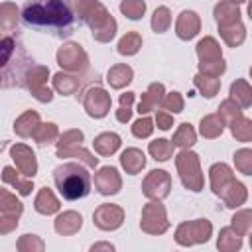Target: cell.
<instances>
[{
    "mask_svg": "<svg viewBox=\"0 0 252 252\" xmlns=\"http://www.w3.org/2000/svg\"><path fill=\"white\" fill-rule=\"evenodd\" d=\"M39 114L33 112V110H26L16 122H14V132L22 138H28V136H33V132L37 130L39 126Z\"/></svg>",
    "mask_w": 252,
    "mask_h": 252,
    "instance_id": "23",
    "label": "cell"
},
{
    "mask_svg": "<svg viewBox=\"0 0 252 252\" xmlns=\"http://www.w3.org/2000/svg\"><path fill=\"white\" fill-rule=\"evenodd\" d=\"M234 165L240 173L244 175H250L252 173V150L248 148H242L234 154Z\"/></svg>",
    "mask_w": 252,
    "mask_h": 252,
    "instance_id": "46",
    "label": "cell"
},
{
    "mask_svg": "<svg viewBox=\"0 0 252 252\" xmlns=\"http://www.w3.org/2000/svg\"><path fill=\"white\" fill-rule=\"evenodd\" d=\"M175 165H177L181 183L187 189L199 193L203 189V173H201V165H199V156L195 152H191L189 148L181 150L179 156L175 158Z\"/></svg>",
    "mask_w": 252,
    "mask_h": 252,
    "instance_id": "6",
    "label": "cell"
},
{
    "mask_svg": "<svg viewBox=\"0 0 252 252\" xmlns=\"http://www.w3.org/2000/svg\"><path fill=\"white\" fill-rule=\"evenodd\" d=\"M140 226L144 232L148 234H161L169 228V220H167V215H165V209L159 201H152L148 203L144 209H142V220H140Z\"/></svg>",
    "mask_w": 252,
    "mask_h": 252,
    "instance_id": "9",
    "label": "cell"
},
{
    "mask_svg": "<svg viewBox=\"0 0 252 252\" xmlns=\"http://www.w3.org/2000/svg\"><path fill=\"white\" fill-rule=\"evenodd\" d=\"M22 211H24L22 203H20L12 193H8L6 189H2V187H0V213L20 217V215H22Z\"/></svg>",
    "mask_w": 252,
    "mask_h": 252,
    "instance_id": "39",
    "label": "cell"
},
{
    "mask_svg": "<svg viewBox=\"0 0 252 252\" xmlns=\"http://www.w3.org/2000/svg\"><path fill=\"white\" fill-rule=\"evenodd\" d=\"M18 26V8L12 2L0 4V32H14Z\"/></svg>",
    "mask_w": 252,
    "mask_h": 252,
    "instance_id": "33",
    "label": "cell"
},
{
    "mask_svg": "<svg viewBox=\"0 0 252 252\" xmlns=\"http://www.w3.org/2000/svg\"><path fill=\"white\" fill-rule=\"evenodd\" d=\"M219 32H220V37L224 39V43L230 45V47H238L244 41V37H246V28H244L242 22L219 26Z\"/></svg>",
    "mask_w": 252,
    "mask_h": 252,
    "instance_id": "25",
    "label": "cell"
},
{
    "mask_svg": "<svg viewBox=\"0 0 252 252\" xmlns=\"http://www.w3.org/2000/svg\"><path fill=\"white\" fill-rule=\"evenodd\" d=\"M81 226H83V217L75 211H67L55 219V232H59L63 236H71V234L79 232Z\"/></svg>",
    "mask_w": 252,
    "mask_h": 252,
    "instance_id": "19",
    "label": "cell"
},
{
    "mask_svg": "<svg viewBox=\"0 0 252 252\" xmlns=\"http://www.w3.org/2000/svg\"><path fill=\"white\" fill-rule=\"evenodd\" d=\"M120 163H122V167L126 169V173L136 175V173H140V171L144 169V165H146V156H144V152L138 150V148H128V150L122 152Z\"/></svg>",
    "mask_w": 252,
    "mask_h": 252,
    "instance_id": "20",
    "label": "cell"
},
{
    "mask_svg": "<svg viewBox=\"0 0 252 252\" xmlns=\"http://www.w3.org/2000/svg\"><path fill=\"white\" fill-rule=\"evenodd\" d=\"M122 220H124V211H122V207H118V205H108V203H104V205H100V207L94 211V215H93V222H94L100 230H116V228L122 224Z\"/></svg>",
    "mask_w": 252,
    "mask_h": 252,
    "instance_id": "14",
    "label": "cell"
},
{
    "mask_svg": "<svg viewBox=\"0 0 252 252\" xmlns=\"http://www.w3.org/2000/svg\"><path fill=\"white\" fill-rule=\"evenodd\" d=\"M159 104H161V108H163L165 112L177 114V112L183 110V96L173 91V93H169V94H163L161 100H159Z\"/></svg>",
    "mask_w": 252,
    "mask_h": 252,
    "instance_id": "47",
    "label": "cell"
},
{
    "mask_svg": "<svg viewBox=\"0 0 252 252\" xmlns=\"http://www.w3.org/2000/svg\"><path fill=\"white\" fill-rule=\"evenodd\" d=\"M132 102H134V93H124L120 94V108L116 110V120L126 124L132 118Z\"/></svg>",
    "mask_w": 252,
    "mask_h": 252,
    "instance_id": "44",
    "label": "cell"
},
{
    "mask_svg": "<svg viewBox=\"0 0 252 252\" xmlns=\"http://www.w3.org/2000/svg\"><path fill=\"white\" fill-rule=\"evenodd\" d=\"M83 22H87L89 26H91V30H93V37L96 39V41H110L112 37H114V33H116V20L108 14V10L96 0L94 2V6L89 10V14L85 16V20Z\"/></svg>",
    "mask_w": 252,
    "mask_h": 252,
    "instance_id": "7",
    "label": "cell"
},
{
    "mask_svg": "<svg viewBox=\"0 0 252 252\" xmlns=\"http://www.w3.org/2000/svg\"><path fill=\"white\" fill-rule=\"evenodd\" d=\"M173 144L169 142V140H163V138H159V140H154V142H150V146H148V150H150V154H152V158L156 159V161H165V159H169L171 156H173Z\"/></svg>",
    "mask_w": 252,
    "mask_h": 252,
    "instance_id": "37",
    "label": "cell"
},
{
    "mask_svg": "<svg viewBox=\"0 0 252 252\" xmlns=\"http://www.w3.org/2000/svg\"><path fill=\"white\" fill-rule=\"evenodd\" d=\"M232 228L240 234V236H246L252 228V213L250 209H244V211H238L234 217H232Z\"/></svg>",
    "mask_w": 252,
    "mask_h": 252,
    "instance_id": "43",
    "label": "cell"
},
{
    "mask_svg": "<svg viewBox=\"0 0 252 252\" xmlns=\"http://www.w3.org/2000/svg\"><path fill=\"white\" fill-rule=\"evenodd\" d=\"M209 177H211V189L217 197H220L224 201V207L236 209L240 205L246 203L248 191L246 187L236 181L232 169L226 163H215L209 169Z\"/></svg>",
    "mask_w": 252,
    "mask_h": 252,
    "instance_id": "3",
    "label": "cell"
},
{
    "mask_svg": "<svg viewBox=\"0 0 252 252\" xmlns=\"http://www.w3.org/2000/svg\"><path fill=\"white\" fill-rule=\"evenodd\" d=\"M169 189H171V177L167 171L163 169H154L146 175L144 183H142V193L148 197V199H163L169 195Z\"/></svg>",
    "mask_w": 252,
    "mask_h": 252,
    "instance_id": "12",
    "label": "cell"
},
{
    "mask_svg": "<svg viewBox=\"0 0 252 252\" xmlns=\"http://www.w3.org/2000/svg\"><path fill=\"white\" fill-rule=\"evenodd\" d=\"M156 122H158V128H161V130H169V128L173 126V116H171V112L158 110V114H156Z\"/></svg>",
    "mask_w": 252,
    "mask_h": 252,
    "instance_id": "51",
    "label": "cell"
},
{
    "mask_svg": "<svg viewBox=\"0 0 252 252\" xmlns=\"http://www.w3.org/2000/svg\"><path fill=\"white\" fill-rule=\"evenodd\" d=\"M57 63L65 69V71H73V73H79V71H85L87 65H89V57L85 53V49L79 45V43H65L63 47H59L57 51Z\"/></svg>",
    "mask_w": 252,
    "mask_h": 252,
    "instance_id": "11",
    "label": "cell"
},
{
    "mask_svg": "<svg viewBox=\"0 0 252 252\" xmlns=\"http://www.w3.org/2000/svg\"><path fill=\"white\" fill-rule=\"evenodd\" d=\"M197 55H199V73L205 77H220L226 69L220 45L215 37H203L197 43Z\"/></svg>",
    "mask_w": 252,
    "mask_h": 252,
    "instance_id": "5",
    "label": "cell"
},
{
    "mask_svg": "<svg viewBox=\"0 0 252 252\" xmlns=\"http://www.w3.org/2000/svg\"><path fill=\"white\" fill-rule=\"evenodd\" d=\"M10 156L18 167V171L26 177H33L37 173V159L35 154L32 152V148H28L26 144H16L10 148Z\"/></svg>",
    "mask_w": 252,
    "mask_h": 252,
    "instance_id": "15",
    "label": "cell"
},
{
    "mask_svg": "<svg viewBox=\"0 0 252 252\" xmlns=\"http://www.w3.org/2000/svg\"><path fill=\"white\" fill-rule=\"evenodd\" d=\"M33 207H35V211L41 213V215H53V213L59 211L61 205H59L57 197L53 195V191H51L49 187H43V189H39Z\"/></svg>",
    "mask_w": 252,
    "mask_h": 252,
    "instance_id": "26",
    "label": "cell"
},
{
    "mask_svg": "<svg viewBox=\"0 0 252 252\" xmlns=\"http://www.w3.org/2000/svg\"><path fill=\"white\" fill-rule=\"evenodd\" d=\"M59 136V130L53 122H45V124H39L37 130L33 132V140L39 144V146H45V144H51L55 142Z\"/></svg>",
    "mask_w": 252,
    "mask_h": 252,
    "instance_id": "40",
    "label": "cell"
},
{
    "mask_svg": "<svg viewBox=\"0 0 252 252\" xmlns=\"http://www.w3.org/2000/svg\"><path fill=\"white\" fill-rule=\"evenodd\" d=\"M224 120L219 116V112L217 114H207L203 120H201V134L205 136V138H209V140H213V138H219L220 134H222V130H224Z\"/></svg>",
    "mask_w": 252,
    "mask_h": 252,
    "instance_id": "29",
    "label": "cell"
},
{
    "mask_svg": "<svg viewBox=\"0 0 252 252\" xmlns=\"http://www.w3.org/2000/svg\"><path fill=\"white\" fill-rule=\"evenodd\" d=\"M211 234H213V224L207 219H197V220L181 222L177 226L175 240L181 246H193V244L207 242L211 238Z\"/></svg>",
    "mask_w": 252,
    "mask_h": 252,
    "instance_id": "8",
    "label": "cell"
},
{
    "mask_svg": "<svg viewBox=\"0 0 252 252\" xmlns=\"http://www.w3.org/2000/svg\"><path fill=\"white\" fill-rule=\"evenodd\" d=\"M32 65L18 43V39L10 33L0 35V87H14L24 83L26 73Z\"/></svg>",
    "mask_w": 252,
    "mask_h": 252,
    "instance_id": "2",
    "label": "cell"
},
{
    "mask_svg": "<svg viewBox=\"0 0 252 252\" xmlns=\"http://www.w3.org/2000/svg\"><path fill=\"white\" fill-rule=\"evenodd\" d=\"M142 47V35L138 32H128L120 41H118V53L120 55H134Z\"/></svg>",
    "mask_w": 252,
    "mask_h": 252,
    "instance_id": "38",
    "label": "cell"
},
{
    "mask_svg": "<svg viewBox=\"0 0 252 252\" xmlns=\"http://www.w3.org/2000/svg\"><path fill=\"white\" fill-rule=\"evenodd\" d=\"M230 132L238 142H250L252 140V120L246 118L244 114H240L238 118H234L230 124Z\"/></svg>",
    "mask_w": 252,
    "mask_h": 252,
    "instance_id": "34",
    "label": "cell"
},
{
    "mask_svg": "<svg viewBox=\"0 0 252 252\" xmlns=\"http://www.w3.org/2000/svg\"><path fill=\"white\" fill-rule=\"evenodd\" d=\"M91 250L93 252H96V250H114V246L112 244H106V242H100V244H93Z\"/></svg>",
    "mask_w": 252,
    "mask_h": 252,
    "instance_id": "52",
    "label": "cell"
},
{
    "mask_svg": "<svg viewBox=\"0 0 252 252\" xmlns=\"http://www.w3.org/2000/svg\"><path fill=\"white\" fill-rule=\"evenodd\" d=\"M230 100H234L240 108H248L252 104V89L244 79H236L230 85Z\"/></svg>",
    "mask_w": 252,
    "mask_h": 252,
    "instance_id": "28",
    "label": "cell"
},
{
    "mask_svg": "<svg viewBox=\"0 0 252 252\" xmlns=\"http://www.w3.org/2000/svg\"><path fill=\"white\" fill-rule=\"evenodd\" d=\"M43 248H45L43 240H39L35 234H24L18 240V250H22V252H28V250H43Z\"/></svg>",
    "mask_w": 252,
    "mask_h": 252,
    "instance_id": "49",
    "label": "cell"
},
{
    "mask_svg": "<svg viewBox=\"0 0 252 252\" xmlns=\"http://www.w3.org/2000/svg\"><path fill=\"white\" fill-rule=\"evenodd\" d=\"M53 179H55V185H57L61 197L67 199V201L83 199L91 191L89 171L81 163H75V161H69V163H63V165L55 167Z\"/></svg>",
    "mask_w": 252,
    "mask_h": 252,
    "instance_id": "4",
    "label": "cell"
},
{
    "mask_svg": "<svg viewBox=\"0 0 252 252\" xmlns=\"http://www.w3.org/2000/svg\"><path fill=\"white\" fill-rule=\"evenodd\" d=\"M134 77V71L132 67H128L126 63H118V65H112L108 69V75H106V81L112 89H122L126 87Z\"/></svg>",
    "mask_w": 252,
    "mask_h": 252,
    "instance_id": "22",
    "label": "cell"
},
{
    "mask_svg": "<svg viewBox=\"0 0 252 252\" xmlns=\"http://www.w3.org/2000/svg\"><path fill=\"white\" fill-rule=\"evenodd\" d=\"M193 83H195V87L199 89V93H201L203 96H207V98H213V96L219 93V89H220V81H219L217 77H205V75H201V73H197V75L193 77Z\"/></svg>",
    "mask_w": 252,
    "mask_h": 252,
    "instance_id": "35",
    "label": "cell"
},
{
    "mask_svg": "<svg viewBox=\"0 0 252 252\" xmlns=\"http://www.w3.org/2000/svg\"><path fill=\"white\" fill-rule=\"evenodd\" d=\"M120 12L130 20H140L146 12V2L144 0H122Z\"/></svg>",
    "mask_w": 252,
    "mask_h": 252,
    "instance_id": "42",
    "label": "cell"
},
{
    "mask_svg": "<svg viewBox=\"0 0 252 252\" xmlns=\"http://www.w3.org/2000/svg\"><path fill=\"white\" fill-rule=\"evenodd\" d=\"M201 30V20L195 12L183 10L175 22V33L179 39H193Z\"/></svg>",
    "mask_w": 252,
    "mask_h": 252,
    "instance_id": "17",
    "label": "cell"
},
{
    "mask_svg": "<svg viewBox=\"0 0 252 252\" xmlns=\"http://www.w3.org/2000/svg\"><path fill=\"white\" fill-rule=\"evenodd\" d=\"M93 148L96 150V154L100 156H112L118 148H120V136L114 132H102L94 138Z\"/></svg>",
    "mask_w": 252,
    "mask_h": 252,
    "instance_id": "27",
    "label": "cell"
},
{
    "mask_svg": "<svg viewBox=\"0 0 252 252\" xmlns=\"http://www.w3.org/2000/svg\"><path fill=\"white\" fill-rule=\"evenodd\" d=\"M94 187L98 189L100 195H114L122 187V179L116 167L104 165L94 173Z\"/></svg>",
    "mask_w": 252,
    "mask_h": 252,
    "instance_id": "16",
    "label": "cell"
},
{
    "mask_svg": "<svg viewBox=\"0 0 252 252\" xmlns=\"http://www.w3.org/2000/svg\"><path fill=\"white\" fill-rule=\"evenodd\" d=\"M152 132H154V122H152V118H148V116H142L140 120H136V122L132 124V134H134L136 138H148Z\"/></svg>",
    "mask_w": 252,
    "mask_h": 252,
    "instance_id": "48",
    "label": "cell"
},
{
    "mask_svg": "<svg viewBox=\"0 0 252 252\" xmlns=\"http://www.w3.org/2000/svg\"><path fill=\"white\" fill-rule=\"evenodd\" d=\"M53 87H55V91L61 93V94H75V93L79 91V87H81V81H79V77H75V75L57 73V75L53 77Z\"/></svg>",
    "mask_w": 252,
    "mask_h": 252,
    "instance_id": "32",
    "label": "cell"
},
{
    "mask_svg": "<svg viewBox=\"0 0 252 252\" xmlns=\"http://www.w3.org/2000/svg\"><path fill=\"white\" fill-rule=\"evenodd\" d=\"M242 114V108L234 102V100H230V98H226L224 102H220V106H219V116L224 120V124H230L234 118H238Z\"/></svg>",
    "mask_w": 252,
    "mask_h": 252,
    "instance_id": "45",
    "label": "cell"
},
{
    "mask_svg": "<svg viewBox=\"0 0 252 252\" xmlns=\"http://www.w3.org/2000/svg\"><path fill=\"white\" fill-rule=\"evenodd\" d=\"M57 158H77V159L85 161L89 167H96L98 165V158H94L91 152L81 148V142H71V144L59 146L57 148Z\"/></svg>",
    "mask_w": 252,
    "mask_h": 252,
    "instance_id": "18",
    "label": "cell"
},
{
    "mask_svg": "<svg viewBox=\"0 0 252 252\" xmlns=\"http://www.w3.org/2000/svg\"><path fill=\"white\" fill-rule=\"evenodd\" d=\"M2 181H4V183H10L12 187H16V191H18L20 195H30L32 189H33L32 181H24V179H20V177L16 175V169L10 167V165H6V167L2 169Z\"/></svg>",
    "mask_w": 252,
    "mask_h": 252,
    "instance_id": "36",
    "label": "cell"
},
{
    "mask_svg": "<svg viewBox=\"0 0 252 252\" xmlns=\"http://www.w3.org/2000/svg\"><path fill=\"white\" fill-rule=\"evenodd\" d=\"M195 142H197V132L193 130V126H191L189 122L179 124L177 132L173 134L171 144H173V146H177V148H181V150H187V148H191Z\"/></svg>",
    "mask_w": 252,
    "mask_h": 252,
    "instance_id": "31",
    "label": "cell"
},
{
    "mask_svg": "<svg viewBox=\"0 0 252 252\" xmlns=\"http://www.w3.org/2000/svg\"><path fill=\"white\" fill-rule=\"evenodd\" d=\"M217 246L224 252H234V250H240L242 246V236L232 228V226H226L220 230L219 234V240H217Z\"/></svg>",
    "mask_w": 252,
    "mask_h": 252,
    "instance_id": "30",
    "label": "cell"
},
{
    "mask_svg": "<svg viewBox=\"0 0 252 252\" xmlns=\"http://www.w3.org/2000/svg\"><path fill=\"white\" fill-rule=\"evenodd\" d=\"M228 2H234V4H242V2H246V0H228Z\"/></svg>",
    "mask_w": 252,
    "mask_h": 252,
    "instance_id": "53",
    "label": "cell"
},
{
    "mask_svg": "<svg viewBox=\"0 0 252 252\" xmlns=\"http://www.w3.org/2000/svg\"><path fill=\"white\" fill-rule=\"evenodd\" d=\"M16 226H18V217L16 215H6L4 213V217H0V234H8Z\"/></svg>",
    "mask_w": 252,
    "mask_h": 252,
    "instance_id": "50",
    "label": "cell"
},
{
    "mask_svg": "<svg viewBox=\"0 0 252 252\" xmlns=\"http://www.w3.org/2000/svg\"><path fill=\"white\" fill-rule=\"evenodd\" d=\"M169 26H171V12H169V8L159 6L154 12V16H152V30L156 33H163V32H167Z\"/></svg>",
    "mask_w": 252,
    "mask_h": 252,
    "instance_id": "41",
    "label": "cell"
},
{
    "mask_svg": "<svg viewBox=\"0 0 252 252\" xmlns=\"http://www.w3.org/2000/svg\"><path fill=\"white\" fill-rule=\"evenodd\" d=\"M163 94H165V93H163V85H161V83H152V85L148 87V91L142 94V98H140L138 112H140V114H148L150 110H154V108L159 104V100H161Z\"/></svg>",
    "mask_w": 252,
    "mask_h": 252,
    "instance_id": "21",
    "label": "cell"
},
{
    "mask_svg": "<svg viewBox=\"0 0 252 252\" xmlns=\"http://www.w3.org/2000/svg\"><path fill=\"white\" fill-rule=\"evenodd\" d=\"M240 16H242V14H240V8H238V4H234V2L224 0V2H220V4L215 6V18H217L219 26H226V24L240 22Z\"/></svg>",
    "mask_w": 252,
    "mask_h": 252,
    "instance_id": "24",
    "label": "cell"
},
{
    "mask_svg": "<svg viewBox=\"0 0 252 252\" xmlns=\"http://www.w3.org/2000/svg\"><path fill=\"white\" fill-rule=\"evenodd\" d=\"M110 104H112L110 94H108L102 87H93V89H89L87 94H85V98H83V106H85L87 114L93 116V118H102V116H106L108 110H110Z\"/></svg>",
    "mask_w": 252,
    "mask_h": 252,
    "instance_id": "13",
    "label": "cell"
},
{
    "mask_svg": "<svg viewBox=\"0 0 252 252\" xmlns=\"http://www.w3.org/2000/svg\"><path fill=\"white\" fill-rule=\"evenodd\" d=\"M47 77H49V69L41 67V65H32L26 73L24 85L30 89V93L33 94V98H37L39 102H49L53 98V93L47 89Z\"/></svg>",
    "mask_w": 252,
    "mask_h": 252,
    "instance_id": "10",
    "label": "cell"
},
{
    "mask_svg": "<svg viewBox=\"0 0 252 252\" xmlns=\"http://www.w3.org/2000/svg\"><path fill=\"white\" fill-rule=\"evenodd\" d=\"M22 18L28 26L37 30H67L75 14L63 0H33L26 4Z\"/></svg>",
    "mask_w": 252,
    "mask_h": 252,
    "instance_id": "1",
    "label": "cell"
}]
</instances>
